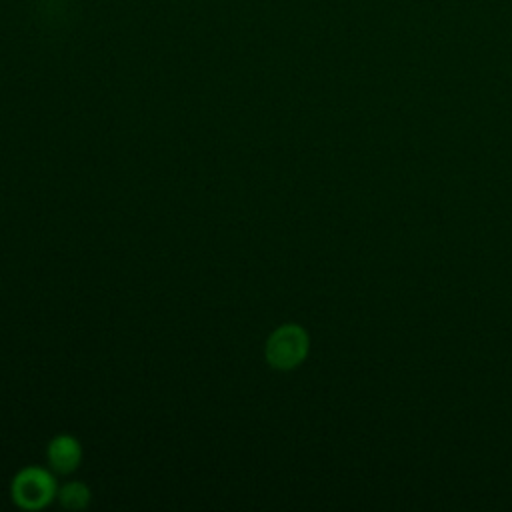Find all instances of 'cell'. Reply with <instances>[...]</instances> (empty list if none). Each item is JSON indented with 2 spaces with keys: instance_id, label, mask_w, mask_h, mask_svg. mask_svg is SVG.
Listing matches in <instances>:
<instances>
[{
  "instance_id": "obj_1",
  "label": "cell",
  "mask_w": 512,
  "mask_h": 512,
  "mask_svg": "<svg viewBox=\"0 0 512 512\" xmlns=\"http://www.w3.org/2000/svg\"><path fill=\"white\" fill-rule=\"evenodd\" d=\"M308 352V334L298 324H284L276 328L266 340V360L278 370L296 368Z\"/></svg>"
},
{
  "instance_id": "obj_3",
  "label": "cell",
  "mask_w": 512,
  "mask_h": 512,
  "mask_svg": "<svg viewBox=\"0 0 512 512\" xmlns=\"http://www.w3.org/2000/svg\"><path fill=\"white\" fill-rule=\"evenodd\" d=\"M80 458L82 448L78 440L68 434H60L48 444V462L58 474H70L72 470H76Z\"/></svg>"
},
{
  "instance_id": "obj_2",
  "label": "cell",
  "mask_w": 512,
  "mask_h": 512,
  "mask_svg": "<svg viewBox=\"0 0 512 512\" xmlns=\"http://www.w3.org/2000/svg\"><path fill=\"white\" fill-rule=\"evenodd\" d=\"M56 496V482L50 472L38 466L20 470L12 480V498L20 508L38 510L48 506Z\"/></svg>"
},
{
  "instance_id": "obj_4",
  "label": "cell",
  "mask_w": 512,
  "mask_h": 512,
  "mask_svg": "<svg viewBox=\"0 0 512 512\" xmlns=\"http://www.w3.org/2000/svg\"><path fill=\"white\" fill-rule=\"evenodd\" d=\"M58 500L64 508H70V510H80V508H86L88 502H90V490L86 484L82 482H68L64 484L60 490H58Z\"/></svg>"
}]
</instances>
